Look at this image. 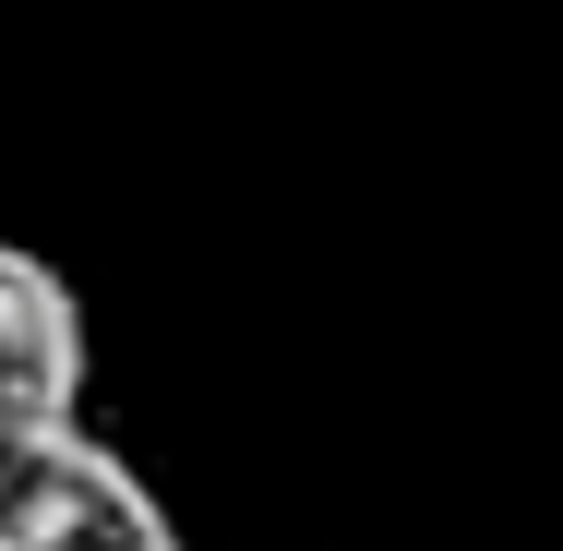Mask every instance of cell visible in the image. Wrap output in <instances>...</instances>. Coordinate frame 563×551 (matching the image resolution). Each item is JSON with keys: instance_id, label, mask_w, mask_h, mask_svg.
I'll return each instance as SVG.
<instances>
[{"instance_id": "obj_1", "label": "cell", "mask_w": 563, "mask_h": 551, "mask_svg": "<svg viewBox=\"0 0 563 551\" xmlns=\"http://www.w3.org/2000/svg\"><path fill=\"white\" fill-rule=\"evenodd\" d=\"M0 551H180V516L120 443L73 420L0 443Z\"/></svg>"}, {"instance_id": "obj_2", "label": "cell", "mask_w": 563, "mask_h": 551, "mask_svg": "<svg viewBox=\"0 0 563 551\" xmlns=\"http://www.w3.org/2000/svg\"><path fill=\"white\" fill-rule=\"evenodd\" d=\"M85 300L60 288V264H36L24 240H0V443L73 432L85 420Z\"/></svg>"}]
</instances>
